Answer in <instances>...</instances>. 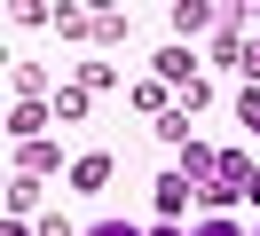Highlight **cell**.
Listing matches in <instances>:
<instances>
[{"label":"cell","mask_w":260,"mask_h":236,"mask_svg":"<svg viewBox=\"0 0 260 236\" xmlns=\"http://www.w3.org/2000/svg\"><path fill=\"white\" fill-rule=\"evenodd\" d=\"M8 134H16V142H40V103H16V110H8Z\"/></svg>","instance_id":"6da1fadb"},{"label":"cell","mask_w":260,"mask_h":236,"mask_svg":"<svg viewBox=\"0 0 260 236\" xmlns=\"http://www.w3.org/2000/svg\"><path fill=\"white\" fill-rule=\"evenodd\" d=\"M174 24L181 31H205V24H229V8H197V0H189V8H174Z\"/></svg>","instance_id":"7a4b0ae2"},{"label":"cell","mask_w":260,"mask_h":236,"mask_svg":"<svg viewBox=\"0 0 260 236\" xmlns=\"http://www.w3.org/2000/svg\"><path fill=\"white\" fill-rule=\"evenodd\" d=\"M71 181H79V189H103V181H111V157H79V165H71Z\"/></svg>","instance_id":"3957f363"},{"label":"cell","mask_w":260,"mask_h":236,"mask_svg":"<svg viewBox=\"0 0 260 236\" xmlns=\"http://www.w3.org/2000/svg\"><path fill=\"white\" fill-rule=\"evenodd\" d=\"M181 197H189V173H166V181H158V213H174Z\"/></svg>","instance_id":"277c9868"},{"label":"cell","mask_w":260,"mask_h":236,"mask_svg":"<svg viewBox=\"0 0 260 236\" xmlns=\"http://www.w3.org/2000/svg\"><path fill=\"white\" fill-rule=\"evenodd\" d=\"M95 40H103V47H111V40H126V16H118V8H103V16H95Z\"/></svg>","instance_id":"5b68a950"},{"label":"cell","mask_w":260,"mask_h":236,"mask_svg":"<svg viewBox=\"0 0 260 236\" xmlns=\"http://www.w3.org/2000/svg\"><path fill=\"white\" fill-rule=\"evenodd\" d=\"M189 236H237V228H229V213H213V220H197Z\"/></svg>","instance_id":"8992f818"},{"label":"cell","mask_w":260,"mask_h":236,"mask_svg":"<svg viewBox=\"0 0 260 236\" xmlns=\"http://www.w3.org/2000/svg\"><path fill=\"white\" fill-rule=\"evenodd\" d=\"M237 110H244V126H252V134H260V94H244Z\"/></svg>","instance_id":"52a82bcc"},{"label":"cell","mask_w":260,"mask_h":236,"mask_svg":"<svg viewBox=\"0 0 260 236\" xmlns=\"http://www.w3.org/2000/svg\"><path fill=\"white\" fill-rule=\"evenodd\" d=\"M95 236H142V228H126V220H103V228Z\"/></svg>","instance_id":"ba28073f"},{"label":"cell","mask_w":260,"mask_h":236,"mask_svg":"<svg viewBox=\"0 0 260 236\" xmlns=\"http://www.w3.org/2000/svg\"><path fill=\"white\" fill-rule=\"evenodd\" d=\"M244 197H260V165H252V173H244Z\"/></svg>","instance_id":"9c48e42d"},{"label":"cell","mask_w":260,"mask_h":236,"mask_svg":"<svg viewBox=\"0 0 260 236\" xmlns=\"http://www.w3.org/2000/svg\"><path fill=\"white\" fill-rule=\"evenodd\" d=\"M0 236H32V228H24V220H8V228H0Z\"/></svg>","instance_id":"30bf717a"}]
</instances>
